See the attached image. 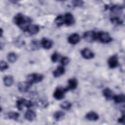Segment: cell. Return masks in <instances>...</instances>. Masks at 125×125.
<instances>
[{
  "label": "cell",
  "mask_w": 125,
  "mask_h": 125,
  "mask_svg": "<svg viewBox=\"0 0 125 125\" xmlns=\"http://www.w3.org/2000/svg\"><path fill=\"white\" fill-rule=\"evenodd\" d=\"M14 23L24 31H27V28L31 24V19L21 13L17 14L14 18Z\"/></svg>",
  "instance_id": "6da1fadb"
},
{
  "label": "cell",
  "mask_w": 125,
  "mask_h": 125,
  "mask_svg": "<svg viewBox=\"0 0 125 125\" xmlns=\"http://www.w3.org/2000/svg\"><path fill=\"white\" fill-rule=\"evenodd\" d=\"M122 8L121 6L114 5L110 8V20L113 23L121 24L123 23L121 19L122 13Z\"/></svg>",
  "instance_id": "7a4b0ae2"
},
{
  "label": "cell",
  "mask_w": 125,
  "mask_h": 125,
  "mask_svg": "<svg viewBox=\"0 0 125 125\" xmlns=\"http://www.w3.org/2000/svg\"><path fill=\"white\" fill-rule=\"evenodd\" d=\"M43 79V76L39 73H32L27 75L26 77V81L31 85L34 83H38L42 81Z\"/></svg>",
  "instance_id": "3957f363"
},
{
  "label": "cell",
  "mask_w": 125,
  "mask_h": 125,
  "mask_svg": "<svg viewBox=\"0 0 125 125\" xmlns=\"http://www.w3.org/2000/svg\"><path fill=\"white\" fill-rule=\"evenodd\" d=\"M83 38L88 42H92L97 39V34L94 31H87L84 33Z\"/></svg>",
  "instance_id": "277c9868"
},
{
  "label": "cell",
  "mask_w": 125,
  "mask_h": 125,
  "mask_svg": "<svg viewBox=\"0 0 125 125\" xmlns=\"http://www.w3.org/2000/svg\"><path fill=\"white\" fill-rule=\"evenodd\" d=\"M16 105L18 109L19 110H21L24 106L27 108L33 106V103L30 100H27L25 99H20L17 101Z\"/></svg>",
  "instance_id": "5b68a950"
},
{
  "label": "cell",
  "mask_w": 125,
  "mask_h": 125,
  "mask_svg": "<svg viewBox=\"0 0 125 125\" xmlns=\"http://www.w3.org/2000/svg\"><path fill=\"white\" fill-rule=\"evenodd\" d=\"M97 39L103 43H109L112 40L109 34L106 32H99L97 33Z\"/></svg>",
  "instance_id": "8992f818"
},
{
  "label": "cell",
  "mask_w": 125,
  "mask_h": 125,
  "mask_svg": "<svg viewBox=\"0 0 125 125\" xmlns=\"http://www.w3.org/2000/svg\"><path fill=\"white\" fill-rule=\"evenodd\" d=\"M67 92L65 88L58 87L56 89L54 92L53 96L55 99L57 100H60L63 99L64 97L65 93Z\"/></svg>",
  "instance_id": "52a82bcc"
},
{
  "label": "cell",
  "mask_w": 125,
  "mask_h": 125,
  "mask_svg": "<svg viewBox=\"0 0 125 125\" xmlns=\"http://www.w3.org/2000/svg\"><path fill=\"white\" fill-rule=\"evenodd\" d=\"M108 64L110 68H115L117 67L119 64L118 56L116 55H114L111 56L108 60Z\"/></svg>",
  "instance_id": "ba28073f"
},
{
  "label": "cell",
  "mask_w": 125,
  "mask_h": 125,
  "mask_svg": "<svg viewBox=\"0 0 125 125\" xmlns=\"http://www.w3.org/2000/svg\"><path fill=\"white\" fill-rule=\"evenodd\" d=\"M32 85L27 81L21 82L18 83V87L19 90L21 92H26L28 91Z\"/></svg>",
  "instance_id": "9c48e42d"
},
{
  "label": "cell",
  "mask_w": 125,
  "mask_h": 125,
  "mask_svg": "<svg viewBox=\"0 0 125 125\" xmlns=\"http://www.w3.org/2000/svg\"><path fill=\"white\" fill-rule=\"evenodd\" d=\"M64 23L67 26H71L75 22V19L73 16L70 13H67L63 17Z\"/></svg>",
  "instance_id": "30bf717a"
},
{
  "label": "cell",
  "mask_w": 125,
  "mask_h": 125,
  "mask_svg": "<svg viewBox=\"0 0 125 125\" xmlns=\"http://www.w3.org/2000/svg\"><path fill=\"white\" fill-rule=\"evenodd\" d=\"M81 53L82 57L85 59H91L94 57V53L87 48L82 49L81 51Z\"/></svg>",
  "instance_id": "8fae6325"
},
{
  "label": "cell",
  "mask_w": 125,
  "mask_h": 125,
  "mask_svg": "<svg viewBox=\"0 0 125 125\" xmlns=\"http://www.w3.org/2000/svg\"><path fill=\"white\" fill-rule=\"evenodd\" d=\"M78 85V81L75 78L70 79L68 80V86L65 88L66 91L74 90L76 88Z\"/></svg>",
  "instance_id": "7c38bea8"
},
{
  "label": "cell",
  "mask_w": 125,
  "mask_h": 125,
  "mask_svg": "<svg viewBox=\"0 0 125 125\" xmlns=\"http://www.w3.org/2000/svg\"><path fill=\"white\" fill-rule=\"evenodd\" d=\"M80 40V37L77 33H73L68 38V42L69 43L74 45L77 44Z\"/></svg>",
  "instance_id": "4fadbf2b"
},
{
  "label": "cell",
  "mask_w": 125,
  "mask_h": 125,
  "mask_svg": "<svg viewBox=\"0 0 125 125\" xmlns=\"http://www.w3.org/2000/svg\"><path fill=\"white\" fill-rule=\"evenodd\" d=\"M41 44L44 49H49L52 47L53 45V42L51 40L44 38L42 39Z\"/></svg>",
  "instance_id": "5bb4252c"
},
{
  "label": "cell",
  "mask_w": 125,
  "mask_h": 125,
  "mask_svg": "<svg viewBox=\"0 0 125 125\" xmlns=\"http://www.w3.org/2000/svg\"><path fill=\"white\" fill-rule=\"evenodd\" d=\"M25 119L29 121H33L36 117V113L32 110H27L24 114Z\"/></svg>",
  "instance_id": "9a60e30c"
},
{
  "label": "cell",
  "mask_w": 125,
  "mask_h": 125,
  "mask_svg": "<svg viewBox=\"0 0 125 125\" xmlns=\"http://www.w3.org/2000/svg\"><path fill=\"white\" fill-rule=\"evenodd\" d=\"M65 72V69L62 65H60L53 71V75L55 78H58L62 75Z\"/></svg>",
  "instance_id": "2e32d148"
},
{
  "label": "cell",
  "mask_w": 125,
  "mask_h": 125,
  "mask_svg": "<svg viewBox=\"0 0 125 125\" xmlns=\"http://www.w3.org/2000/svg\"><path fill=\"white\" fill-rule=\"evenodd\" d=\"M87 120L91 121H96L99 119V116L97 113L95 112L91 111L87 113L85 116Z\"/></svg>",
  "instance_id": "e0dca14e"
},
{
  "label": "cell",
  "mask_w": 125,
  "mask_h": 125,
  "mask_svg": "<svg viewBox=\"0 0 125 125\" xmlns=\"http://www.w3.org/2000/svg\"><path fill=\"white\" fill-rule=\"evenodd\" d=\"M4 84L7 87L12 86L14 83V78L11 75H7L3 78Z\"/></svg>",
  "instance_id": "ac0fdd59"
},
{
  "label": "cell",
  "mask_w": 125,
  "mask_h": 125,
  "mask_svg": "<svg viewBox=\"0 0 125 125\" xmlns=\"http://www.w3.org/2000/svg\"><path fill=\"white\" fill-rule=\"evenodd\" d=\"M103 94L104 97L108 100L112 99L114 96L113 92L109 88H104L103 91Z\"/></svg>",
  "instance_id": "d6986e66"
},
{
  "label": "cell",
  "mask_w": 125,
  "mask_h": 125,
  "mask_svg": "<svg viewBox=\"0 0 125 125\" xmlns=\"http://www.w3.org/2000/svg\"><path fill=\"white\" fill-rule=\"evenodd\" d=\"M40 30L39 27L37 25L30 24L27 29V32H29L30 34L35 35L39 32Z\"/></svg>",
  "instance_id": "ffe728a7"
},
{
  "label": "cell",
  "mask_w": 125,
  "mask_h": 125,
  "mask_svg": "<svg viewBox=\"0 0 125 125\" xmlns=\"http://www.w3.org/2000/svg\"><path fill=\"white\" fill-rule=\"evenodd\" d=\"M114 102L117 103V104H120L122 103L125 102V96L124 94H119V95H114L113 97L112 98Z\"/></svg>",
  "instance_id": "44dd1931"
},
{
  "label": "cell",
  "mask_w": 125,
  "mask_h": 125,
  "mask_svg": "<svg viewBox=\"0 0 125 125\" xmlns=\"http://www.w3.org/2000/svg\"><path fill=\"white\" fill-rule=\"evenodd\" d=\"M55 24L58 26H61L64 24V18L62 15H58L55 19L54 21Z\"/></svg>",
  "instance_id": "7402d4cb"
},
{
  "label": "cell",
  "mask_w": 125,
  "mask_h": 125,
  "mask_svg": "<svg viewBox=\"0 0 125 125\" xmlns=\"http://www.w3.org/2000/svg\"><path fill=\"white\" fill-rule=\"evenodd\" d=\"M64 115L65 114L62 111H57L54 113L53 116L56 121H59L64 117Z\"/></svg>",
  "instance_id": "603a6c76"
},
{
  "label": "cell",
  "mask_w": 125,
  "mask_h": 125,
  "mask_svg": "<svg viewBox=\"0 0 125 125\" xmlns=\"http://www.w3.org/2000/svg\"><path fill=\"white\" fill-rule=\"evenodd\" d=\"M7 116L8 118L14 120H17L19 118L20 115L19 114L15 111H10L7 114Z\"/></svg>",
  "instance_id": "cb8c5ba5"
},
{
  "label": "cell",
  "mask_w": 125,
  "mask_h": 125,
  "mask_svg": "<svg viewBox=\"0 0 125 125\" xmlns=\"http://www.w3.org/2000/svg\"><path fill=\"white\" fill-rule=\"evenodd\" d=\"M17 59V56L16 54L14 52L9 53L7 55L8 61L11 63H13L16 61Z\"/></svg>",
  "instance_id": "d4e9b609"
},
{
  "label": "cell",
  "mask_w": 125,
  "mask_h": 125,
  "mask_svg": "<svg viewBox=\"0 0 125 125\" xmlns=\"http://www.w3.org/2000/svg\"><path fill=\"white\" fill-rule=\"evenodd\" d=\"M60 106L63 109L69 110L72 107V104L68 101H64L60 104Z\"/></svg>",
  "instance_id": "484cf974"
},
{
  "label": "cell",
  "mask_w": 125,
  "mask_h": 125,
  "mask_svg": "<svg viewBox=\"0 0 125 125\" xmlns=\"http://www.w3.org/2000/svg\"><path fill=\"white\" fill-rule=\"evenodd\" d=\"M0 67L1 71H4L8 68V64L6 62L4 61H1L0 62Z\"/></svg>",
  "instance_id": "4316f807"
},
{
  "label": "cell",
  "mask_w": 125,
  "mask_h": 125,
  "mask_svg": "<svg viewBox=\"0 0 125 125\" xmlns=\"http://www.w3.org/2000/svg\"><path fill=\"white\" fill-rule=\"evenodd\" d=\"M59 58H60V55L57 52H54L51 57V61L54 62H56L57 61H58V60H59Z\"/></svg>",
  "instance_id": "83f0119b"
},
{
  "label": "cell",
  "mask_w": 125,
  "mask_h": 125,
  "mask_svg": "<svg viewBox=\"0 0 125 125\" xmlns=\"http://www.w3.org/2000/svg\"><path fill=\"white\" fill-rule=\"evenodd\" d=\"M69 59L67 57H63L61 59V63L62 66L66 65L69 62Z\"/></svg>",
  "instance_id": "f1b7e54d"
},
{
  "label": "cell",
  "mask_w": 125,
  "mask_h": 125,
  "mask_svg": "<svg viewBox=\"0 0 125 125\" xmlns=\"http://www.w3.org/2000/svg\"><path fill=\"white\" fill-rule=\"evenodd\" d=\"M72 4L75 7H80L83 5V2L81 0H74L72 1Z\"/></svg>",
  "instance_id": "f546056e"
},
{
  "label": "cell",
  "mask_w": 125,
  "mask_h": 125,
  "mask_svg": "<svg viewBox=\"0 0 125 125\" xmlns=\"http://www.w3.org/2000/svg\"><path fill=\"white\" fill-rule=\"evenodd\" d=\"M118 122L120 123L124 124V123H125V116L124 115L122 116L121 117H120L118 119Z\"/></svg>",
  "instance_id": "4dcf8cb0"
},
{
  "label": "cell",
  "mask_w": 125,
  "mask_h": 125,
  "mask_svg": "<svg viewBox=\"0 0 125 125\" xmlns=\"http://www.w3.org/2000/svg\"><path fill=\"white\" fill-rule=\"evenodd\" d=\"M2 36V29H0V37H1Z\"/></svg>",
  "instance_id": "1f68e13d"
}]
</instances>
